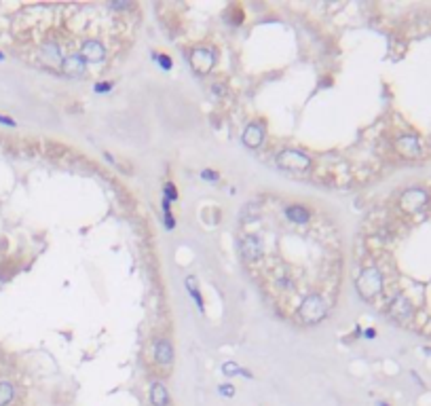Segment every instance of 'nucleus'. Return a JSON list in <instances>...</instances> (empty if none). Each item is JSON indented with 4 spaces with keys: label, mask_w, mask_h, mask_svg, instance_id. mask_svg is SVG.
<instances>
[{
    "label": "nucleus",
    "mask_w": 431,
    "mask_h": 406,
    "mask_svg": "<svg viewBox=\"0 0 431 406\" xmlns=\"http://www.w3.org/2000/svg\"><path fill=\"white\" fill-rule=\"evenodd\" d=\"M152 362L154 366H159L161 370H169L171 362H174V351H171V345L167 339H156L152 343Z\"/></svg>",
    "instance_id": "nucleus-3"
},
{
    "label": "nucleus",
    "mask_w": 431,
    "mask_h": 406,
    "mask_svg": "<svg viewBox=\"0 0 431 406\" xmlns=\"http://www.w3.org/2000/svg\"><path fill=\"white\" fill-rule=\"evenodd\" d=\"M131 5H36L19 13L17 55L45 72L68 78H99L133 45L138 19Z\"/></svg>",
    "instance_id": "nucleus-2"
},
{
    "label": "nucleus",
    "mask_w": 431,
    "mask_h": 406,
    "mask_svg": "<svg viewBox=\"0 0 431 406\" xmlns=\"http://www.w3.org/2000/svg\"><path fill=\"white\" fill-rule=\"evenodd\" d=\"M381 406H387V404H381Z\"/></svg>",
    "instance_id": "nucleus-9"
},
{
    "label": "nucleus",
    "mask_w": 431,
    "mask_h": 406,
    "mask_svg": "<svg viewBox=\"0 0 431 406\" xmlns=\"http://www.w3.org/2000/svg\"><path fill=\"white\" fill-rule=\"evenodd\" d=\"M150 402L154 406H167L169 404V396H167V389L163 383H154L150 387Z\"/></svg>",
    "instance_id": "nucleus-5"
},
{
    "label": "nucleus",
    "mask_w": 431,
    "mask_h": 406,
    "mask_svg": "<svg viewBox=\"0 0 431 406\" xmlns=\"http://www.w3.org/2000/svg\"><path fill=\"white\" fill-rule=\"evenodd\" d=\"M11 400H13V385L0 383V406H7Z\"/></svg>",
    "instance_id": "nucleus-7"
},
{
    "label": "nucleus",
    "mask_w": 431,
    "mask_h": 406,
    "mask_svg": "<svg viewBox=\"0 0 431 406\" xmlns=\"http://www.w3.org/2000/svg\"><path fill=\"white\" fill-rule=\"evenodd\" d=\"M220 391H222V396H233V394H235V389H233L231 385H222Z\"/></svg>",
    "instance_id": "nucleus-8"
},
{
    "label": "nucleus",
    "mask_w": 431,
    "mask_h": 406,
    "mask_svg": "<svg viewBox=\"0 0 431 406\" xmlns=\"http://www.w3.org/2000/svg\"><path fill=\"white\" fill-rule=\"evenodd\" d=\"M425 201H427V195L423 191H408L404 197H401V207L408 209V212H416Z\"/></svg>",
    "instance_id": "nucleus-4"
},
{
    "label": "nucleus",
    "mask_w": 431,
    "mask_h": 406,
    "mask_svg": "<svg viewBox=\"0 0 431 406\" xmlns=\"http://www.w3.org/2000/svg\"><path fill=\"white\" fill-rule=\"evenodd\" d=\"M241 262L283 319L315 326L334 309L342 279L336 220L313 201L256 195L237 225Z\"/></svg>",
    "instance_id": "nucleus-1"
},
{
    "label": "nucleus",
    "mask_w": 431,
    "mask_h": 406,
    "mask_svg": "<svg viewBox=\"0 0 431 406\" xmlns=\"http://www.w3.org/2000/svg\"><path fill=\"white\" fill-rule=\"evenodd\" d=\"M397 148L404 157H416L419 155V144H416L414 138H401L397 142Z\"/></svg>",
    "instance_id": "nucleus-6"
}]
</instances>
